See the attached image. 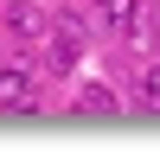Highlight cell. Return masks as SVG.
Wrapping results in <instances>:
<instances>
[{"label":"cell","instance_id":"6da1fadb","mask_svg":"<svg viewBox=\"0 0 160 153\" xmlns=\"http://www.w3.org/2000/svg\"><path fill=\"white\" fill-rule=\"evenodd\" d=\"M0 109L32 115V109H38V76H32V70H19V64H13V70H0Z\"/></svg>","mask_w":160,"mask_h":153},{"label":"cell","instance_id":"7a4b0ae2","mask_svg":"<svg viewBox=\"0 0 160 153\" xmlns=\"http://www.w3.org/2000/svg\"><path fill=\"white\" fill-rule=\"evenodd\" d=\"M0 26H7L13 38H45V13H38L32 0H0Z\"/></svg>","mask_w":160,"mask_h":153},{"label":"cell","instance_id":"3957f363","mask_svg":"<svg viewBox=\"0 0 160 153\" xmlns=\"http://www.w3.org/2000/svg\"><path fill=\"white\" fill-rule=\"evenodd\" d=\"M77 51H83L77 38H64V32H51V51H45V64H51L58 76H71V70H77Z\"/></svg>","mask_w":160,"mask_h":153},{"label":"cell","instance_id":"277c9868","mask_svg":"<svg viewBox=\"0 0 160 153\" xmlns=\"http://www.w3.org/2000/svg\"><path fill=\"white\" fill-rule=\"evenodd\" d=\"M109 109H115V96L102 83H83V89H77V115H109Z\"/></svg>","mask_w":160,"mask_h":153},{"label":"cell","instance_id":"5b68a950","mask_svg":"<svg viewBox=\"0 0 160 153\" xmlns=\"http://www.w3.org/2000/svg\"><path fill=\"white\" fill-rule=\"evenodd\" d=\"M141 102H148V109H160V64L141 76Z\"/></svg>","mask_w":160,"mask_h":153},{"label":"cell","instance_id":"8992f818","mask_svg":"<svg viewBox=\"0 0 160 153\" xmlns=\"http://www.w3.org/2000/svg\"><path fill=\"white\" fill-rule=\"evenodd\" d=\"M148 32H154V38H160V7H154V13H148Z\"/></svg>","mask_w":160,"mask_h":153}]
</instances>
